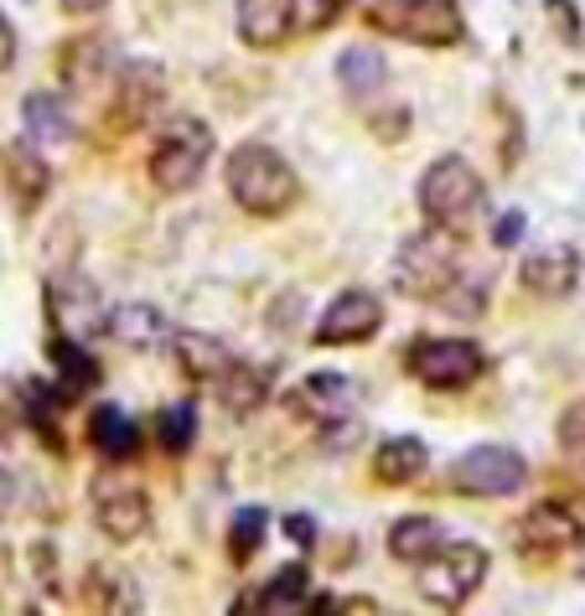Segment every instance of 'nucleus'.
<instances>
[{"label": "nucleus", "mask_w": 585, "mask_h": 616, "mask_svg": "<svg viewBox=\"0 0 585 616\" xmlns=\"http://www.w3.org/2000/svg\"><path fill=\"white\" fill-rule=\"evenodd\" d=\"M223 182H228V197H234L249 218H280L296 203V166L275 151V145H238L234 156L223 161Z\"/></svg>", "instance_id": "1"}, {"label": "nucleus", "mask_w": 585, "mask_h": 616, "mask_svg": "<svg viewBox=\"0 0 585 616\" xmlns=\"http://www.w3.org/2000/svg\"><path fill=\"white\" fill-rule=\"evenodd\" d=\"M461 254H456V234L451 228H435L430 223L425 234L404 238V249L394 254V285L399 296L410 300H445V290L461 280Z\"/></svg>", "instance_id": "2"}, {"label": "nucleus", "mask_w": 585, "mask_h": 616, "mask_svg": "<svg viewBox=\"0 0 585 616\" xmlns=\"http://www.w3.org/2000/svg\"><path fill=\"white\" fill-rule=\"evenodd\" d=\"M414 197H420L425 223L461 234V228L472 223V213L482 207V176H476V166L466 156H441V161H430L425 166Z\"/></svg>", "instance_id": "3"}, {"label": "nucleus", "mask_w": 585, "mask_h": 616, "mask_svg": "<svg viewBox=\"0 0 585 616\" xmlns=\"http://www.w3.org/2000/svg\"><path fill=\"white\" fill-rule=\"evenodd\" d=\"M207 161H213V130L192 114H176L151 145V182L161 192H192L203 182Z\"/></svg>", "instance_id": "4"}, {"label": "nucleus", "mask_w": 585, "mask_h": 616, "mask_svg": "<svg viewBox=\"0 0 585 616\" xmlns=\"http://www.w3.org/2000/svg\"><path fill=\"white\" fill-rule=\"evenodd\" d=\"M414 581H420V596H425L430 606L461 612V606L482 591V581H488V550H476V544H451V538H445L430 559L414 565Z\"/></svg>", "instance_id": "5"}, {"label": "nucleus", "mask_w": 585, "mask_h": 616, "mask_svg": "<svg viewBox=\"0 0 585 616\" xmlns=\"http://www.w3.org/2000/svg\"><path fill=\"white\" fill-rule=\"evenodd\" d=\"M368 21L379 32L414 42V48H451L461 42V6L456 0H373Z\"/></svg>", "instance_id": "6"}, {"label": "nucleus", "mask_w": 585, "mask_h": 616, "mask_svg": "<svg viewBox=\"0 0 585 616\" xmlns=\"http://www.w3.org/2000/svg\"><path fill=\"white\" fill-rule=\"evenodd\" d=\"M404 368L425 389H435V394H461V389H472L482 379L488 352L476 348V342H466V337H430V342H414Z\"/></svg>", "instance_id": "7"}, {"label": "nucleus", "mask_w": 585, "mask_h": 616, "mask_svg": "<svg viewBox=\"0 0 585 616\" xmlns=\"http://www.w3.org/2000/svg\"><path fill=\"white\" fill-rule=\"evenodd\" d=\"M89 503H94V523L114 544H135L151 528V497L141 482H130L120 472H99L89 487Z\"/></svg>", "instance_id": "8"}, {"label": "nucleus", "mask_w": 585, "mask_h": 616, "mask_svg": "<svg viewBox=\"0 0 585 616\" xmlns=\"http://www.w3.org/2000/svg\"><path fill=\"white\" fill-rule=\"evenodd\" d=\"M451 482H456V492H472V497H513L528 487V461L513 445H472L466 456H456Z\"/></svg>", "instance_id": "9"}, {"label": "nucleus", "mask_w": 585, "mask_h": 616, "mask_svg": "<svg viewBox=\"0 0 585 616\" xmlns=\"http://www.w3.org/2000/svg\"><path fill=\"white\" fill-rule=\"evenodd\" d=\"M581 544H585V519L560 503H538L519 523V550L528 559H560V554H575Z\"/></svg>", "instance_id": "10"}, {"label": "nucleus", "mask_w": 585, "mask_h": 616, "mask_svg": "<svg viewBox=\"0 0 585 616\" xmlns=\"http://www.w3.org/2000/svg\"><path fill=\"white\" fill-rule=\"evenodd\" d=\"M379 327H383L379 296H373V290H342V296L321 311L317 342L321 348H352V342H368Z\"/></svg>", "instance_id": "11"}, {"label": "nucleus", "mask_w": 585, "mask_h": 616, "mask_svg": "<svg viewBox=\"0 0 585 616\" xmlns=\"http://www.w3.org/2000/svg\"><path fill=\"white\" fill-rule=\"evenodd\" d=\"M352 404H358V389H352L348 373H311V379H301L290 389V410L306 414L321 430L342 425L352 414Z\"/></svg>", "instance_id": "12"}, {"label": "nucleus", "mask_w": 585, "mask_h": 616, "mask_svg": "<svg viewBox=\"0 0 585 616\" xmlns=\"http://www.w3.org/2000/svg\"><path fill=\"white\" fill-rule=\"evenodd\" d=\"M166 99V79L156 63H120V94H114V125L141 130Z\"/></svg>", "instance_id": "13"}, {"label": "nucleus", "mask_w": 585, "mask_h": 616, "mask_svg": "<svg viewBox=\"0 0 585 616\" xmlns=\"http://www.w3.org/2000/svg\"><path fill=\"white\" fill-rule=\"evenodd\" d=\"M0 172H6V187H11V197H17L21 213H32L52 187V166L42 161V151H37L32 141L6 145V151H0Z\"/></svg>", "instance_id": "14"}, {"label": "nucleus", "mask_w": 585, "mask_h": 616, "mask_svg": "<svg viewBox=\"0 0 585 616\" xmlns=\"http://www.w3.org/2000/svg\"><path fill=\"white\" fill-rule=\"evenodd\" d=\"M296 17H301L296 0H238V37H244L249 48L269 52L290 37Z\"/></svg>", "instance_id": "15"}, {"label": "nucleus", "mask_w": 585, "mask_h": 616, "mask_svg": "<svg viewBox=\"0 0 585 616\" xmlns=\"http://www.w3.org/2000/svg\"><path fill=\"white\" fill-rule=\"evenodd\" d=\"M52 317H58L63 337H73V342H89L99 327H110V321L99 317V296H94V285L89 280L52 285Z\"/></svg>", "instance_id": "16"}, {"label": "nucleus", "mask_w": 585, "mask_h": 616, "mask_svg": "<svg viewBox=\"0 0 585 616\" xmlns=\"http://www.w3.org/2000/svg\"><path fill=\"white\" fill-rule=\"evenodd\" d=\"M110 337H120L125 348L135 352H156L166 342H176L166 317H161L156 306H145V300H130V306H114L110 311Z\"/></svg>", "instance_id": "17"}, {"label": "nucleus", "mask_w": 585, "mask_h": 616, "mask_svg": "<svg viewBox=\"0 0 585 616\" xmlns=\"http://www.w3.org/2000/svg\"><path fill=\"white\" fill-rule=\"evenodd\" d=\"M575 275H581V259H575V249H538L523 259L519 280L534 290V296L544 300H560L575 290Z\"/></svg>", "instance_id": "18"}, {"label": "nucleus", "mask_w": 585, "mask_h": 616, "mask_svg": "<svg viewBox=\"0 0 585 616\" xmlns=\"http://www.w3.org/2000/svg\"><path fill=\"white\" fill-rule=\"evenodd\" d=\"M110 68H114V48L104 37H83V42H68L63 48V83L73 94H94Z\"/></svg>", "instance_id": "19"}, {"label": "nucleus", "mask_w": 585, "mask_h": 616, "mask_svg": "<svg viewBox=\"0 0 585 616\" xmlns=\"http://www.w3.org/2000/svg\"><path fill=\"white\" fill-rule=\"evenodd\" d=\"M425 466H430V451L420 435H389V441L373 451V476L389 482V487H404L414 476H425Z\"/></svg>", "instance_id": "20"}, {"label": "nucleus", "mask_w": 585, "mask_h": 616, "mask_svg": "<svg viewBox=\"0 0 585 616\" xmlns=\"http://www.w3.org/2000/svg\"><path fill=\"white\" fill-rule=\"evenodd\" d=\"M176 363H182V373L187 379H197V383H218L228 368L238 363L234 352L223 348V342H213V337H203V332H182L176 337Z\"/></svg>", "instance_id": "21"}, {"label": "nucleus", "mask_w": 585, "mask_h": 616, "mask_svg": "<svg viewBox=\"0 0 585 616\" xmlns=\"http://www.w3.org/2000/svg\"><path fill=\"white\" fill-rule=\"evenodd\" d=\"M89 445H94L99 456H110V461L135 456V445H141L135 420H130L120 404H99V410L89 414Z\"/></svg>", "instance_id": "22"}, {"label": "nucleus", "mask_w": 585, "mask_h": 616, "mask_svg": "<svg viewBox=\"0 0 585 616\" xmlns=\"http://www.w3.org/2000/svg\"><path fill=\"white\" fill-rule=\"evenodd\" d=\"M21 125H27V141L32 145H63L73 135V114H68V104L58 94H27Z\"/></svg>", "instance_id": "23"}, {"label": "nucleus", "mask_w": 585, "mask_h": 616, "mask_svg": "<svg viewBox=\"0 0 585 616\" xmlns=\"http://www.w3.org/2000/svg\"><path fill=\"white\" fill-rule=\"evenodd\" d=\"M441 544H445V528L435 519H425V513H410V519H399L394 528H389V554H394V559H404V565L430 559Z\"/></svg>", "instance_id": "24"}, {"label": "nucleus", "mask_w": 585, "mask_h": 616, "mask_svg": "<svg viewBox=\"0 0 585 616\" xmlns=\"http://www.w3.org/2000/svg\"><path fill=\"white\" fill-rule=\"evenodd\" d=\"M337 83L348 89V99H373L389 83V68H383V52L373 48H348L342 58H337Z\"/></svg>", "instance_id": "25"}, {"label": "nucleus", "mask_w": 585, "mask_h": 616, "mask_svg": "<svg viewBox=\"0 0 585 616\" xmlns=\"http://www.w3.org/2000/svg\"><path fill=\"white\" fill-rule=\"evenodd\" d=\"M213 389H218V399H223V410H228V414H254L259 404H265V394H269V379H265V368L234 363L218 383H213Z\"/></svg>", "instance_id": "26"}, {"label": "nucleus", "mask_w": 585, "mask_h": 616, "mask_svg": "<svg viewBox=\"0 0 585 616\" xmlns=\"http://www.w3.org/2000/svg\"><path fill=\"white\" fill-rule=\"evenodd\" d=\"M52 363L63 368V383H58L63 394H58V399H79L83 389H94V383H99V368L83 358L73 337H58V342H52Z\"/></svg>", "instance_id": "27"}, {"label": "nucleus", "mask_w": 585, "mask_h": 616, "mask_svg": "<svg viewBox=\"0 0 585 616\" xmlns=\"http://www.w3.org/2000/svg\"><path fill=\"white\" fill-rule=\"evenodd\" d=\"M306 596V565H285L275 581L249 600V612H290V606H301Z\"/></svg>", "instance_id": "28"}, {"label": "nucleus", "mask_w": 585, "mask_h": 616, "mask_svg": "<svg viewBox=\"0 0 585 616\" xmlns=\"http://www.w3.org/2000/svg\"><path fill=\"white\" fill-rule=\"evenodd\" d=\"M192 435H197V404H192V399L166 404V410H161V445H166L172 456H182L192 445Z\"/></svg>", "instance_id": "29"}, {"label": "nucleus", "mask_w": 585, "mask_h": 616, "mask_svg": "<svg viewBox=\"0 0 585 616\" xmlns=\"http://www.w3.org/2000/svg\"><path fill=\"white\" fill-rule=\"evenodd\" d=\"M259 538H265V507L234 513V528H228V554H234V565H244V559L259 550Z\"/></svg>", "instance_id": "30"}, {"label": "nucleus", "mask_w": 585, "mask_h": 616, "mask_svg": "<svg viewBox=\"0 0 585 616\" xmlns=\"http://www.w3.org/2000/svg\"><path fill=\"white\" fill-rule=\"evenodd\" d=\"M554 435H560V451H565L575 466H585V399L560 414V430H554Z\"/></svg>", "instance_id": "31"}, {"label": "nucleus", "mask_w": 585, "mask_h": 616, "mask_svg": "<svg viewBox=\"0 0 585 616\" xmlns=\"http://www.w3.org/2000/svg\"><path fill=\"white\" fill-rule=\"evenodd\" d=\"M519 238H523V213L519 207H507L503 218L492 223V244H497V249H513Z\"/></svg>", "instance_id": "32"}, {"label": "nucleus", "mask_w": 585, "mask_h": 616, "mask_svg": "<svg viewBox=\"0 0 585 616\" xmlns=\"http://www.w3.org/2000/svg\"><path fill=\"white\" fill-rule=\"evenodd\" d=\"M11 63H17V27L0 11V73H11Z\"/></svg>", "instance_id": "33"}, {"label": "nucleus", "mask_w": 585, "mask_h": 616, "mask_svg": "<svg viewBox=\"0 0 585 616\" xmlns=\"http://www.w3.org/2000/svg\"><path fill=\"white\" fill-rule=\"evenodd\" d=\"M285 534L296 538L301 550H311V538H317V528H311V519H306V513H290V519H285Z\"/></svg>", "instance_id": "34"}, {"label": "nucleus", "mask_w": 585, "mask_h": 616, "mask_svg": "<svg viewBox=\"0 0 585 616\" xmlns=\"http://www.w3.org/2000/svg\"><path fill=\"white\" fill-rule=\"evenodd\" d=\"M11 503H17V476H11L6 466H0V519L11 513Z\"/></svg>", "instance_id": "35"}, {"label": "nucleus", "mask_w": 585, "mask_h": 616, "mask_svg": "<svg viewBox=\"0 0 585 616\" xmlns=\"http://www.w3.org/2000/svg\"><path fill=\"white\" fill-rule=\"evenodd\" d=\"M104 6H110V0H63V11H68V17H99Z\"/></svg>", "instance_id": "36"}, {"label": "nucleus", "mask_w": 585, "mask_h": 616, "mask_svg": "<svg viewBox=\"0 0 585 616\" xmlns=\"http://www.w3.org/2000/svg\"><path fill=\"white\" fill-rule=\"evenodd\" d=\"M6 435H11V414L0 410V441H6Z\"/></svg>", "instance_id": "37"}]
</instances>
